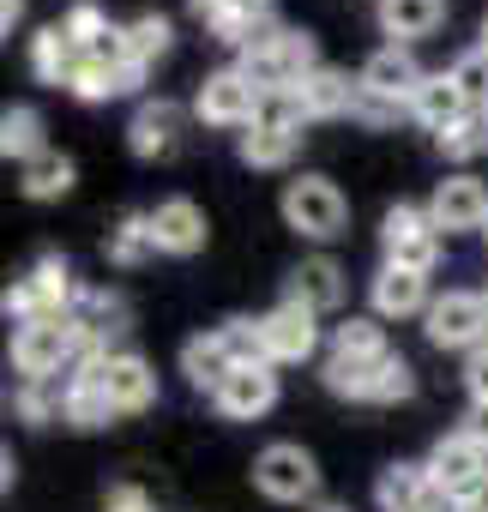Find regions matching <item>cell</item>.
<instances>
[{
    "label": "cell",
    "instance_id": "obj_1",
    "mask_svg": "<svg viewBox=\"0 0 488 512\" xmlns=\"http://www.w3.org/2000/svg\"><path fill=\"white\" fill-rule=\"evenodd\" d=\"M7 356H13V374L25 386H49L61 368L79 362V326H73V314H49V320L13 326V350Z\"/></svg>",
    "mask_w": 488,
    "mask_h": 512
},
{
    "label": "cell",
    "instance_id": "obj_2",
    "mask_svg": "<svg viewBox=\"0 0 488 512\" xmlns=\"http://www.w3.org/2000/svg\"><path fill=\"white\" fill-rule=\"evenodd\" d=\"M73 266L61 260V253H43V260L25 272V278H13V290L0 296V314H7L13 326H25V320H49V314H67L73 308Z\"/></svg>",
    "mask_w": 488,
    "mask_h": 512
},
{
    "label": "cell",
    "instance_id": "obj_3",
    "mask_svg": "<svg viewBox=\"0 0 488 512\" xmlns=\"http://www.w3.org/2000/svg\"><path fill=\"white\" fill-rule=\"evenodd\" d=\"M380 247H386V266H404V272L428 278L440 266V223L422 205H392L380 217Z\"/></svg>",
    "mask_w": 488,
    "mask_h": 512
},
{
    "label": "cell",
    "instance_id": "obj_4",
    "mask_svg": "<svg viewBox=\"0 0 488 512\" xmlns=\"http://www.w3.org/2000/svg\"><path fill=\"white\" fill-rule=\"evenodd\" d=\"M235 67L248 73L260 91H290V85H296L302 73H314L320 61H314V37L284 25L272 43H260V49H241V55H235Z\"/></svg>",
    "mask_w": 488,
    "mask_h": 512
},
{
    "label": "cell",
    "instance_id": "obj_5",
    "mask_svg": "<svg viewBox=\"0 0 488 512\" xmlns=\"http://www.w3.org/2000/svg\"><path fill=\"white\" fill-rule=\"evenodd\" d=\"M284 223H290L296 235L332 241V235H344L350 205H344V193H338L326 175H302V181H290V187H284Z\"/></svg>",
    "mask_w": 488,
    "mask_h": 512
},
{
    "label": "cell",
    "instance_id": "obj_6",
    "mask_svg": "<svg viewBox=\"0 0 488 512\" xmlns=\"http://www.w3.org/2000/svg\"><path fill=\"white\" fill-rule=\"evenodd\" d=\"M254 488L266 494V500H314V488H320V464H314V452L308 446H296V440H272L260 458H254Z\"/></svg>",
    "mask_w": 488,
    "mask_h": 512
},
{
    "label": "cell",
    "instance_id": "obj_7",
    "mask_svg": "<svg viewBox=\"0 0 488 512\" xmlns=\"http://www.w3.org/2000/svg\"><path fill=\"white\" fill-rule=\"evenodd\" d=\"M260 97H266V91L241 73V67H217V73H205V85H199V97H193V115H199L205 127H254Z\"/></svg>",
    "mask_w": 488,
    "mask_h": 512
},
{
    "label": "cell",
    "instance_id": "obj_8",
    "mask_svg": "<svg viewBox=\"0 0 488 512\" xmlns=\"http://www.w3.org/2000/svg\"><path fill=\"white\" fill-rule=\"evenodd\" d=\"M428 482H434V494H446V500L476 494V488L488 482V446L470 440L464 428H458V434H440L434 452H428Z\"/></svg>",
    "mask_w": 488,
    "mask_h": 512
},
{
    "label": "cell",
    "instance_id": "obj_9",
    "mask_svg": "<svg viewBox=\"0 0 488 512\" xmlns=\"http://www.w3.org/2000/svg\"><path fill=\"white\" fill-rule=\"evenodd\" d=\"M422 320H428V344L434 350H482V338H488V296L446 290Z\"/></svg>",
    "mask_w": 488,
    "mask_h": 512
},
{
    "label": "cell",
    "instance_id": "obj_10",
    "mask_svg": "<svg viewBox=\"0 0 488 512\" xmlns=\"http://www.w3.org/2000/svg\"><path fill=\"white\" fill-rule=\"evenodd\" d=\"M260 344H266V362H272V368L308 362V356L320 350V314L284 296L272 314H260Z\"/></svg>",
    "mask_w": 488,
    "mask_h": 512
},
{
    "label": "cell",
    "instance_id": "obj_11",
    "mask_svg": "<svg viewBox=\"0 0 488 512\" xmlns=\"http://www.w3.org/2000/svg\"><path fill=\"white\" fill-rule=\"evenodd\" d=\"M79 368L97 374V386L109 392L115 416H139V410L157 404V374H151V362L133 356V350H109V356H97V362H79Z\"/></svg>",
    "mask_w": 488,
    "mask_h": 512
},
{
    "label": "cell",
    "instance_id": "obj_12",
    "mask_svg": "<svg viewBox=\"0 0 488 512\" xmlns=\"http://www.w3.org/2000/svg\"><path fill=\"white\" fill-rule=\"evenodd\" d=\"M422 67H416V55L404 49V43H386V49H374L368 55V67H362V91L368 97H380V103H392V109H410L416 103V91H422Z\"/></svg>",
    "mask_w": 488,
    "mask_h": 512
},
{
    "label": "cell",
    "instance_id": "obj_13",
    "mask_svg": "<svg viewBox=\"0 0 488 512\" xmlns=\"http://www.w3.org/2000/svg\"><path fill=\"white\" fill-rule=\"evenodd\" d=\"M217 416H229V422H260L272 404H278V368L272 362H241L223 386H217Z\"/></svg>",
    "mask_w": 488,
    "mask_h": 512
},
{
    "label": "cell",
    "instance_id": "obj_14",
    "mask_svg": "<svg viewBox=\"0 0 488 512\" xmlns=\"http://www.w3.org/2000/svg\"><path fill=\"white\" fill-rule=\"evenodd\" d=\"M139 85H145V67H139V61H103V55H79V67H73V79H67V91H73L79 103L133 97Z\"/></svg>",
    "mask_w": 488,
    "mask_h": 512
},
{
    "label": "cell",
    "instance_id": "obj_15",
    "mask_svg": "<svg viewBox=\"0 0 488 512\" xmlns=\"http://www.w3.org/2000/svg\"><path fill=\"white\" fill-rule=\"evenodd\" d=\"M127 145H133V157H169L175 145H181V103H169V97H145L139 109H133V121H127Z\"/></svg>",
    "mask_w": 488,
    "mask_h": 512
},
{
    "label": "cell",
    "instance_id": "obj_16",
    "mask_svg": "<svg viewBox=\"0 0 488 512\" xmlns=\"http://www.w3.org/2000/svg\"><path fill=\"white\" fill-rule=\"evenodd\" d=\"M428 217L452 235V229H482V217H488V187L476 181V175H446L440 187H434V199H428Z\"/></svg>",
    "mask_w": 488,
    "mask_h": 512
},
{
    "label": "cell",
    "instance_id": "obj_17",
    "mask_svg": "<svg viewBox=\"0 0 488 512\" xmlns=\"http://www.w3.org/2000/svg\"><path fill=\"white\" fill-rule=\"evenodd\" d=\"M290 91H296V103H302V115H308V121L350 115V109H356V97H362V85H350L338 67H314V73H302Z\"/></svg>",
    "mask_w": 488,
    "mask_h": 512
},
{
    "label": "cell",
    "instance_id": "obj_18",
    "mask_svg": "<svg viewBox=\"0 0 488 512\" xmlns=\"http://www.w3.org/2000/svg\"><path fill=\"white\" fill-rule=\"evenodd\" d=\"M428 278L422 272H404V266H380L374 272V314L380 320H416L428 314Z\"/></svg>",
    "mask_w": 488,
    "mask_h": 512
},
{
    "label": "cell",
    "instance_id": "obj_19",
    "mask_svg": "<svg viewBox=\"0 0 488 512\" xmlns=\"http://www.w3.org/2000/svg\"><path fill=\"white\" fill-rule=\"evenodd\" d=\"M151 235H157V253H199L205 247V211L193 199H163L151 211Z\"/></svg>",
    "mask_w": 488,
    "mask_h": 512
},
{
    "label": "cell",
    "instance_id": "obj_20",
    "mask_svg": "<svg viewBox=\"0 0 488 512\" xmlns=\"http://www.w3.org/2000/svg\"><path fill=\"white\" fill-rule=\"evenodd\" d=\"M235 368H241V362L229 356L223 332H199V338H187V344H181V374H187V386H193V392H211V398H217V386H223Z\"/></svg>",
    "mask_w": 488,
    "mask_h": 512
},
{
    "label": "cell",
    "instance_id": "obj_21",
    "mask_svg": "<svg viewBox=\"0 0 488 512\" xmlns=\"http://www.w3.org/2000/svg\"><path fill=\"white\" fill-rule=\"evenodd\" d=\"M61 422L79 428V434H97V428L115 422V404H109V392L97 386L91 368H73V380L61 386Z\"/></svg>",
    "mask_w": 488,
    "mask_h": 512
},
{
    "label": "cell",
    "instance_id": "obj_22",
    "mask_svg": "<svg viewBox=\"0 0 488 512\" xmlns=\"http://www.w3.org/2000/svg\"><path fill=\"white\" fill-rule=\"evenodd\" d=\"M290 302H302V308H314V314L344 308V266H338V260H326V253L302 260V266L290 272Z\"/></svg>",
    "mask_w": 488,
    "mask_h": 512
},
{
    "label": "cell",
    "instance_id": "obj_23",
    "mask_svg": "<svg viewBox=\"0 0 488 512\" xmlns=\"http://www.w3.org/2000/svg\"><path fill=\"white\" fill-rule=\"evenodd\" d=\"M302 145V127H284V121H254V127H241L235 151L248 169H284Z\"/></svg>",
    "mask_w": 488,
    "mask_h": 512
},
{
    "label": "cell",
    "instance_id": "obj_24",
    "mask_svg": "<svg viewBox=\"0 0 488 512\" xmlns=\"http://www.w3.org/2000/svg\"><path fill=\"white\" fill-rule=\"evenodd\" d=\"M446 25V0H380V31L392 43H422Z\"/></svg>",
    "mask_w": 488,
    "mask_h": 512
},
{
    "label": "cell",
    "instance_id": "obj_25",
    "mask_svg": "<svg viewBox=\"0 0 488 512\" xmlns=\"http://www.w3.org/2000/svg\"><path fill=\"white\" fill-rule=\"evenodd\" d=\"M410 115H416L422 127H434V133H446V127H458V121L476 115V109L464 103V91L452 85V73H428L422 91H416V103H410Z\"/></svg>",
    "mask_w": 488,
    "mask_h": 512
},
{
    "label": "cell",
    "instance_id": "obj_26",
    "mask_svg": "<svg viewBox=\"0 0 488 512\" xmlns=\"http://www.w3.org/2000/svg\"><path fill=\"white\" fill-rule=\"evenodd\" d=\"M374 500H380V512H422V506L434 500L428 464H392V470H380Z\"/></svg>",
    "mask_w": 488,
    "mask_h": 512
},
{
    "label": "cell",
    "instance_id": "obj_27",
    "mask_svg": "<svg viewBox=\"0 0 488 512\" xmlns=\"http://www.w3.org/2000/svg\"><path fill=\"white\" fill-rule=\"evenodd\" d=\"M79 43L61 31V25H43L37 37H31V73L43 79V85H67L73 79V67H79Z\"/></svg>",
    "mask_w": 488,
    "mask_h": 512
},
{
    "label": "cell",
    "instance_id": "obj_28",
    "mask_svg": "<svg viewBox=\"0 0 488 512\" xmlns=\"http://www.w3.org/2000/svg\"><path fill=\"white\" fill-rule=\"evenodd\" d=\"M103 253H109V266H121V272L145 266L151 253H157V235H151V211H127V217H121V223L109 229Z\"/></svg>",
    "mask_w": 488,
    "mask_h": 512
},
{
    "label": "cell",
    "instance_id": "obj_29",
    "mask_svg": "<svg viewBox=\"0 0 488 512\" xmlns=\"http://www.w3.org/2000/svg\"><path fill=\"white\" fill-rule=\"evenodd\" d=\"M43 151H49V145H43V115H37V109H25V103L0 109V157L31 163V157H43Z\"/></svg>",
    "mask_w": 488,
    "mask_h": 512
},
{
    "label": "cell",
    "instance_id": "obj_30",
    "mask_svg": "<svg viewBox=\"0 0 488 512\" xmlns=\"http://www.w3.org/2000/svg\"><path fill=\"white\" fill-rule=\"evenodd\" d=\"M19 187H25V199H67L73 193V157L43 151V157L19 163Z\"/></svg>",
    "mask_w": 488,
    "mask_h": 512
},
{
    "label": "cell",
    "instance_id": "obj_31",
    "mask_svg": "<svg viewBox=\"0 0 488 512\" xmlns=\"http://www.w3.org/2000/svg\"><path fill=\"white\" fill-rule=\"evenodd\" d=\"M332 356H344V362H380V356H392L386 350V326L350 314L344 326H332Z\"/></svg>",
    "mask_w": 488,
    "mask_h": 512
},
{
    "label": "cell",
    "instance_id": "obj_32",
    "mask_svg": "<svg viewBox=\"0 0 488 512\" xmlns=\"http://www.w3.org/2000/svg\"><path fill=\"white\" fill-rule=\"evenodd\" d=\"M121 43H127V61L151 67L157 55H169V43H175V25H169L163 13H139L133 25H121Z\"/></svg>",
    "mask_w": 488,
    "mask_h": 512
},
{
    "label": "cell",
    "instance_id": "obj_33",
    "mask_svg": "<svg viewBox=\"0 0 488 512\" xmlns=\"http://www.w3.org/2000/svg\"><path fill=\"white\" fill-rule=\"evenodd\" d=\"M380 362H386V356H380ZM320 380H326V392H332V398H356V404H368V386H374V362H344V356H326Z\"/></svg>",
    "mask_w": 488,
    "mask_h": 512
},
{
    "label": "cell",
    "instance_id": "obj_34",
    "mask_svg": "<svg viewBox=\"0 0 488 512\" xmlns=\"http://www.w3.org/2000/svg\"><path fill=\"white\" fill-rule=\"evenodd\" d=\"M416 392V368L404 356H386L374 362V386H368V404H404Z\"/></svg>",
    "mask_w": 488,
    "mask_h": 512
},
{
    "label": "cell",
    "instance_id": "obj_35",
    "mask_svg": "<svg viewBox=\"0 0 488 512\" xmlns=\"http://www.w3.org/2000/svg\"><path fill=\"white\" fill-rule=\"evenodd\" d=\"M446 73H452V85L464 91L470 109H488V49H464Z\"/></svg>",
    "mask_w": 488,
    "mask_h": 512
},
{
    "label": "cell",
    "instance_id": "obj_36",
    "mask_svg": "<svg viewBox=\"0 0 488 512\" xmlns=\"http://www.w3.org/2000/svg\"><path fill=\"white\" fill-rule=\"evenodd\" d=\"M61 31L79 43V49H91V43H103L115 25H109V13L97 7V0H79V7H67V19H61Z\"/></svg>",
    "mask_w": 488,
    "mask_h": 512
},
{
    "label": "cell",
    "instance_id": "obj_37",
    "mask_svg": "<svg viewBox=\"0 0 488 512\" xmlns=\"http://www.w3.org/2000/svg\"><path fill=\"white\" fill-rule=\"evenodd\" d=\"M217 332H223V344H229V356H235V362H266V344H260V320H223Z\"/></svg>",
    "mask_w": 488,
    "mask_h": 512
},
{
    "label": "cell",
    "instance_id": "obj_38",
    "mask_svg": "<svg viewBox=\"0 0 488 512\" xmlns=\"http://www.w3.org/2000/svg\"><path fill=\"white\" fill-rule=\"evenodd\" d=\"M187 7H193L205 25H217V19H266L272 0H187Z\"/></svg>",
    "mask_w": 488,
    "mask_h": 512
},
{
    "label": "cell",
    "instance_id": "obj_39",
    "mask_svg": "<svg viewBox=\"0 0 488 512\" xmlns=\"http://www.w3.org/2000/svg\"><path fill=\"white\" fill-rule=\"evenodd\" d=\"M434 145H440L446 157H458V163H464V157H476V151H488V145H482V121H476V115H464L458 127L434 133Z\"/></svg>",
    "mask_w": 488,
    "mask_h": 512
},
{
    "label": "cell",
    "instance_id": "obj_40",
    "mask_svg": "<svg viewBox=\"0 0 488 512\" xmlns=\"http://www.w3.org/2000/svg\"><path fill=\"white\" fill-rule=\"evenodd\" d=\"M19 416L31 428H49V422H61V398H49V386H19Z\"/></svg>",
    "mask_w": 488,
    "mask_h": 512
},
{
    "label": "cell",
    "instance_id": "obj_41",
    "mask_svg": "<svg viewBox=\"0 0 488 512\" xmlns=\"http://www.w3.org/2000/svg\"><path fill=\"white\" fill-rule=\"evenodd\" d=\"M103 512H157V506H151V494H145L139 482H115V488L103 494Z\"/></svg>",
    "mask_w": 488,
    "mask_h": 512
},
{
    "label": "cell",
    "instance_id": "obj_42",
    "mask_svg": "<svg viewBox=\"0 0 488 512\" xmlns=\"http://www.w3.org/2000/svg\"><path fill=\"white\" fill-rule=\"evenodd\" d=\"M464 386H470V404L488 398V350H470V368H464Z\"/></svg>",
    "mask_w": 488,
    "mask_h": 512
},
{
    "label": "cell",
    "instance_id": "obj_43",
    "mask_svg": "<svg viewBox=\"0 0 488 512\" xmlns=\"http://www.w3.org/2000/svg\"><path fill=\"white\" fill-rule=\"evenodd\" d=\"M464 434L488 446V398H476V404H470V416H464Z\"/></svg>",
    "mask_w": 488,
    "mask_h": 512
},
{
    "label": "cell",
    "instance_id": "obj_44",
    "mask_svg": "<svg viewBox=\"0 0 488 512\" xmlns=\"http://www.w3.org/2000/svg\"><path fill=\"white\" fill-rule=\"evenodd\" d=\"M19 19H25V0H0V37H7Z\"/></svg>",
    "mask_w": 488,
    "mask_h": 512
},
{
    "label": "cell",
    "instance_id": "obj_45",
    "mask_svg": "<svg viewBox=\"0 0 488 512\" xmlns=\"http://www.w3.org/2000/svg\"><path fill=\"white\" fill-rule=\"evenodd\" d=\"M458 512H488V482H482L476 494H464V500H458Z\"/></svg>",
    "mask_w": 488,
    "mask_h": 512
},
{
    "label": "cell",
    "instance_id": "obj_46",
    "mask_svg": "<svg viewBox=\"0 0 488 512\" xmlns=\"http://www.w3.org/2000/svg\"><path fill=\"white\" fill-rule=\"evenodd\" d=\"M13 488V446H0V494Z\"/></svg>",
    "mask_w": 488,
    "mask_h": 512
},
{
    "label": "cell",
    "instance_id": "obj_47",
    "mask_svg": "<svg viewBox=\"0 0 488 512\" xmlns=\"http://www.w3.org/2000/svg\"><path fill=\"white\" fill-rule=\"evenodd\" d=\"M476 121H482V145H488V109H476Z\"/></svg>",
    "mask_w": 488,
    "mask_h": 512
},
{
    "label": "cell",
    "instance_id": "obj_48",
    "mask_svg": "<svg viewBox=\"0 0 488 512\" xmlns=\"http://www.w3.org/2000/svg\"><path fill=\"white\" fill-rule=\"evenodd\" d=\"M476 49H488V13H482V43H476Z\"/></svg>",
    "mask_w": 488,
    "mask_h": 512
},
{
    "label": "cell",
    "instance_id": "obj_49",
    "mask_svg": "<svg viewBox=\"0 0 488 512\" xmlns=\"http://www.w3.org/2000/svg\"><path fill=\"white\" fill-rule=\"evenodd\" d=\"M482 241H488V217H482Z\"/></svg>",
    "mask_w": 488,
    "mask_h": 512
},
{
    "label": "cell",
    "instance_id": "obj_50",
    "mask_svg": "<svg viewBox=\"0 0 488 512\" xmlns=\"http://www.w3.org/2000/svg\"><path fill=\"white\" fill-rule=\"evenodd\" d=\"M320 512H344V506H320Z\"/></svg>",
    "mask_w": 488,
    "mask_h": 512
}]
</instances>
